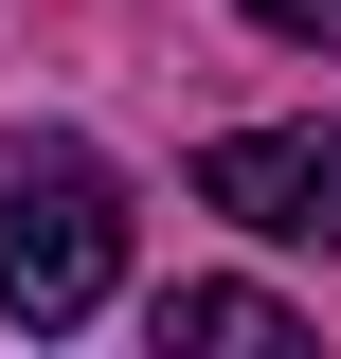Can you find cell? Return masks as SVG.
I'll return each mask as SVG.
<instances>
[{
  "mask_svg": "<svg viewBox=\"0 0 341 359\" xmlns=\"http://www.w3.org/2000/svg\"><path fill=\"white\" fill-rule=\"evenodd\" d=\"M126 287V180L90 162L72 126H18L0 144V323H90Z\"/></svg>",
  "mask_w": 341,
  "mask_h": 359,
  "instance_id": "obj_1",
  "label": "cell"
},
{
  "mask_svg": "<svg viewBox=\"0 0 341 359\" xmlns=\"http://www.w3.org/2000/svg\"><path fill=\"white\" fill-rule=\"evenodd\" d=\"M198 198L269 252H341V126H234L198 144Z\"/></svg>",
  "mask_w": 341,
  "mask_h": 359,
  "instance_id": "obj_2",
  "label": "cell"
},
{
  "mask_svg": "<svg viewBox=\"0 0 341 359\" xmlns=\"http://www.w3.org/2000/svg\"><path fill=\"white\" fill-rule=\"evenodd\" d=\"M162 359H305V323L269 287H162Z\"/></svg>",
  "mask_w": 341,
  "mask_h": 359,
  "instance_id": "obj_3",
  "label": "cell"
},
{
  "mask_svg": "<svg viewBox=\"0 0 341 359\" xmlns=\"http://www.w3.org/2000/svg\"><path fill=\"white\" fill-rule=\"evenodd\" d=\"M252 18H269L288 54H341V0H252Z\"/></svg>",
  "mask_w": 341,
  "mask_h": 359,
  "instance_id": "obj_4",
  "label": "cell"
}]
</instances>
